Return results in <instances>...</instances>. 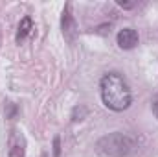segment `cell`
<instances>
[{
    "instance_id": "1",
    "label": "cell",
    "mask_w": 158,
    "mask_h": 157,
    "mask_svg": "<svg viewBox=\"0 0 158 157\" xmlns=\"http://www.w3.org/2000/svg\"><path fill=\"white\" fill-rule=\"evenodd\" d=\"M99 89H101V100L109 109H112V111L129 109V105L132 102V92H131L127 81L123 79V76H119L118 72L105 74L101 78Z\"/></svg>"
},
{
    "instance_id": "2",
    "label": "cell",
    "mask_w": 158,
    "mask_h": 157,
    "mask_svg": "<svg viewBox=\"0 0 158 157\" xmlns=\"http://www.w3.org/2000/svg\"><path fill=\"white\" fill-rule=\"evenodd\" d=\"M136 150V139L129 133L114 131L96 142V152L101 157H127Z\"/></svg>"
},
{
    "instance_id": "3",
    "label": "cell",
    "mask_w": 158,
    "mask_h": 157,
    "mask_svg": "<svg viewBox=\"0 0 158 157\" xmlns=\"http://www.w3.org/2000/svg\"><path fill=\"white\" fill-rule=\"evenodd\" d=\"M7 155L9 157H26V139L22 131L11 129L7 137Z\"/></svg>"
},
{
    "instance_id": "4",
    "label": "cell",
    "mask_w": 158,
    "mask_h": 157,
    "mask_svg": "<svg viewBox=\"0 0 158 157\" xmlns=\"http://www.w3.org/2000/svg\"><path fill=\"white\" fill-rule=\"evenodd\" d=\"M118 46L119 48H123V50H132L136 44H138V32L136 30H132V28H123V30H119L118 32Z\"/></svg>"
},
{
    "instance_id": "5",
    "label": "cell",
    "mask_w": 158,
    "mask_h": 157,
    "mask_svg": "<svg viewBox=\"0 0 158 157\" xmlns=\"http://www.w3.org/2000/svg\"><path fill=\"white\" fill-rule=\"evenodd\" d=\"M61 26H63V34L68 41H74L76 35V20L70 13V6H66V9L63 11V19H61Z\"/></svg>"
},
{
    "instance_id": "6",
    "label": "cell",
    "mask_w": 158,
    "mask_h": 157,
    "mask_svg": "<svg viewBox=\"0 0 158 157\" xmlns=\"http://www.w3.org/2000/svg\"><path fill=\"white\" fill-rule=\"evenodd\" d=\"M31 32H33V20L30 17H24L19 24V30H17V37H15L17 43H22L26 37H30Z\"/></svg>"
},
{
    "instance_id": "7",
    "label": "cell",
    "mask_w": 158,
    "mask_h": 157,
    "mask_svg": "<svg viewBox=\"0 0 158 157\" xmlns=\"http://www.w3.org/2000/svg\"><path fill=\"white\" fill-rule=\"evenodd\" d=\"M61 141H59V137H55V141H53V152H55V157H59V154H61Z\"/></svg>"
},
{
    "instance_id": "8",
    "label": "cell",
    "mask_w": 158,
    "mask_h": 157,
    "mask_svg": "<svg viewBox=\"0 0 158 157\" xmlns=\"http://www.w3.org/2000/svg\"><path fill=\"white\" fill-rule=\"evenodd\" d=\"M118 4H119V6H121V7H127V9L134 6V2H123V0H118Z\"/></svg>"
},
{
    "instance_id": "9",
    "label": "cell",
    "mask_w": 158,
    "mask_h": 157,
    "mask_svg": "<svg viewBox=\"0 0 158 157\" xmlns=\"http://www.w3.org/2000/svg\"><path fill=\"white\" fill-rule=\"evenodd\" d=\"M153 113H155V117L158 118V96L155 98V102H153Z\"/></svg>"
}]
</instances>
